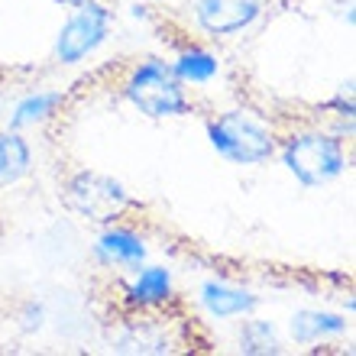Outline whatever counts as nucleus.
I'll return each mask as SVG.
<instances>
[{
	"instance_id": "obj_1",
	"label": "nucleus",
	"mask_w": 356,
	"mask_h": 356,
	"mask_svg": "<svg viewBox=\"0 0 356 356\" xmlns=\"http://www.w3.org/2000/svg\"><path fill=\"white\" fill-rule=\"evenodd\" d=\"M42 149L91 227L201 269L353 289V133L263 117L217 58L111 52L58 91Z\"/></svg>"
},
{
	"instance_id": "obj_2",
	"label": "nucleus",
	"mask_w": 356,
	"mask_h": 356,
	"mask_svg": "<svg viewBox=\"0 0 356 356\" xmlns=\"http://www.w3.org/2000/svg\"><path fill=\"white\" fill-rule=\"evenodd\" d=\"M217 62L263 117L356 136V0H272Z\"/></svg>"
},
{
	"instance_id": "obj_3",
	"label": "nucleus",
	"mask_w": 356,
	"mask_h": 356,
	"mask_svg": "<svg viewBox=\"0 0 356 356\" xmlns=\"http://www.w3.org/2000/svg\"><path fill=\"white\" fill-rule=\"evenodd\" d=\"M127 0H0V97L62 91L111 56Z\"/></svg>"
},
{
	"instance_id": "obj_4",
	"label": "nucleus",
	"mask_w": 356,
	"mask_h": 356,
	"mask_svg": "<svg viewBox=\"0 0 356 356\" xmlns=\"http://www.w3.org/2000/svg\"><path fill=\"white\" fill-rule=\"evenodd\" d=\"M165 52L220 58L272 0H133Z\"/></svg>"
},
{
	"instance_id": "obj_5",
	"label": "nucleus",
	"mask_w": 356,
	"mask_h": 356,
	"mask_svg": "<svg viewBox=\"0 0 356 356\" xmlns=\"http://www.w3.org/2000/svg\"><path fill=\"white\" fill-rule=\"evenodd\" d=\"M0 234H3V207H0Z\"/></svg>"
}]
</instances>
